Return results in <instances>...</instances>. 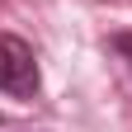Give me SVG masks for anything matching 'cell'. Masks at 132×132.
<instances>
[{
  "instance_id": "obj_1",
  "label": "cell",
  "mask_w": 132,
  "mask_h": 132,
  "mask_svg": "<svg viewBox=\"0 0 132 132\" xmlns=\"http://www.w3.org/2000/svg\"><path fill=\"white\" fill-rule=\"evenodd\" d=\"M43 85L38 76V57H33V47L24 38H14V33H0V94L10 99H33Z\"/></svg>"
},
{
  "instance_id": "obj_2",
  "label": "cell",
  "mask_w": 132,
  "mask_h": 132,
  "mask_svg": "<svg viewBox=\"0 0 132 132\" xmlns=\"http://www.w3.org/2000/svg\"><path fill=\"white\" fill-rule=\"evenodd\" d=\"M109 47L127 61V71H132V33H113V43H109Z\"/></svg>"
}]
</instances>
